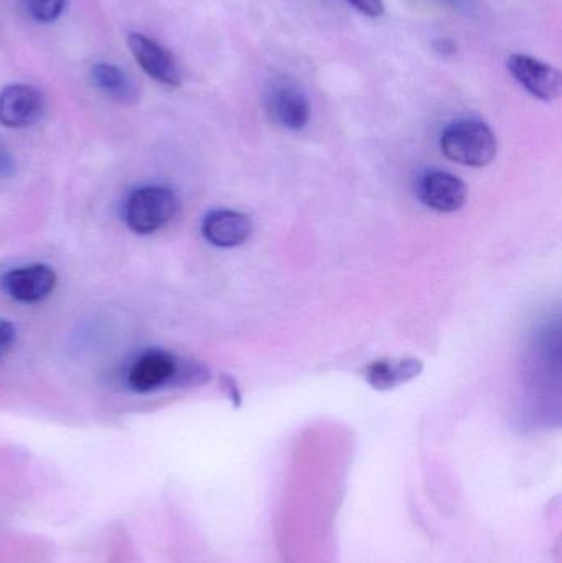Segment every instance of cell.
<instances>
[{
    "label": "cell",
    "instance_id": "cell-9",
    "mask_svg": "<svg viewBox=\"0 0 562 563\" xmlns=\"http://www.w3.org/2000/svg\"><path fill=\"white\" fill-rule=\"evenodd\" d=\"M419 197L426 207L439 213H454L467 201V187L448 172H431L419 181Z\"/></svg>",
    "mask_w": 562,
    "mask_h": 563
},
{
    "label": "cell",
    "instance_id": "cell-1",
    "mask_svg": "<svg viewBox=\"0 0 562 563\" xmlns=\"http://www.w3.org/2000/svg\"><path fill=\"white\" fill-rule=\"evenodd\" d=\"M441 148L449 161L465 167H485L497 157L498 144L492 129L477 119L452 122L441 135Z\"/></svg>",
    "mask_w": 562,
    "mask_h": 563
},
{
    "label": "cell",
    "instance_id": "cell-11",
    "mask_svg": "<svg viewBox=\"0 0 562 563\" xmlns=\"http://www.w3.org/2000/svg\"><path fill=\"white\" fill-rule=\"evenodd\" d=\"M421 371L422 363L416 357L379 360L366 367V380L373 389L389 390L415 379Z\"/></svg>",
    "mask_w": 562,
    "mask_h": 563
},
{
    "label": "cell",
    "instance_id": "cell-4",
    "mask_svg": "<svg viewBox=\"0 0 562 563\" xmlns=\"http://www.w3.org/2000/svg\"><path fill=\"white\" fill-rule=\"evenodd\" d=\"M507 68L511 76L540 101L553 102L560 98L562 78L554 66L533 56L515 53L508 56Z\"/></svg>",
    "mask_w": 562,
    "mask_h": 563
},
{
    "label": "cell",
    "instance_id": "cell-14",
    "mask_svg": "<svg viewBox=\"0 0 562 563\" xmlns=\"http://www.w3.org/2000/svg\"><path fill=\"white\" fill-rule=\"evenodd\" d=\"M15 338L16 331L13 324L0 318V360L12 350Z\"/></svg>",
    "mask_w": 562,
    "mask_h": 563
},
{
    "label": "cell",
    "instance_id": "cell-3",
    "mask_svg": "<svg viewBox=\"0 0 562 563\" xmlns=\"http://www.w3.org/2000/svg\"><path fill=\"white\" fill-rule=\"evenodd\" d=\"M128 46L145 75L170 88L181 85L180 66L164 45L144 33L134 32L128 36Z\"/></svg>",
    "mask_w": 562,
    "mask_h": 563
},
{
    "label": "cell",
    "instance_id": "cell-13",
    "mask_svg": "<svg viewBox=\"0 0 562 563\" xmlns=\"http://www.w3.org/2000/svg\"><path fill=\"white\" fill-rule=\"evenodd\" d=\"M30 15L40 23H52L62 15L66 0H25Z\"/></svg>",
    "mask_w": 562,
    "mask_h": 563
},
{
    "label": "cell",
    "instance_id": "cell-15",
    "mask_svg": "<svg viewBox=\"0 0 562 563\" xmlns=\"http://www.w3.org/2000/svg\"><path fill=\"white\" fill-rule=\"evenodd\" d=\"M353 7H355L359 12H362L363 15L372 16V19H376V16H382L385 13V5H383L382 0H349Z\"/></svg>",
    "mask_w": 562,
    "mask_h": 563
},
{
    "label": "cell",
    "instance_id": "cell-7",
    "mask_svg": "<svg viewBox=\"0 0 562 563\" xmlns=\"http://www.w3.org/2000/svg\"><path fill=\"white\" fill-rule=\"evenodd\" d=\"M56 282L58 276L46 264L16 267L3 274L0 279L3 291L20 303H38L45 300L55 290Z\"/></svg>",
    "mask_w": 562,
    "mask_h": 563
},
{
    "label": "cell",
    "instance_id": "cell-2",
    "mask_svg": "<svg viewBox=\"0 0 562 563\" xmlns=\"http://www.w3.org/2000/svg\"><path fill=\"white\" fill-rule=\"evenodd\" d=\"M178 211L174 191L165 187H142L129 195L124 220L132 233L147 236L167 227Z\"/></svg>",
    "mask_w": 562,
    "mask_h": 563
},
{
    "label": "cell",
    "instance_id": "cell-16",
    "mask_svg": "<svg viewBox=\"0 0 562 563\" xmlns=\"http://www.w3.org/2000/svg\"><path fill=\"white\" fill-rule=\"evenodd\" d=\"M223 386L224 390H228V394H230L231 399L233 400H240V394H238L236 386H234V380L231 379V377H223Z\"/></svg>",
    "mask_w": 562,
    "mask_h": 563
},
{
    "label": "cell",
    "instance_id": "cell-5",
    "mask_svg": "<svg viewBox=\"0 0 562 563\" xmlns=\"http://www.w3.org/2000/svg\"><path fill=\"white\" fill-rule=\"evenodd\" d=\"M43 111L45 99L35 86L16 82L0 91V124L3 128H30L42 119Z\"/></svg>",
    "mask_w": 562,
    "mask_h": 563
},
{
    "label": "cell",
    "instance_id": "cell-12",
    "mask_svg": "<svg viewBox=\"0 0 562 563\" xmlns=\"http://www.w3.org/2000/svg\"><path fill=\"white\" fill-rule=\"evenodd\" d=\"M91 81L102 95L119 104H134L139 99L137 86L131 76L111 63H96L91 68Z\"/></svg>",
    "mask_w": 562,
    "mask_h": 563
},
{
    "label": "cell",
    "instance_id": "cell-6",
    "mask_svg": "<svg viewBox=\"0 0 562 563\" xmlns=\"http://www.w3.org/2000/svg\"><path fill=\"white\" fill-rule=\"evenodd\" d=\"M266 109L273 121L290 131H300L309 122V99L299 86L287 79L274 81L267 88Z\"/></svg>",
    "mask_w": 562,
    "mask_h": 563
},
{
    "label": "cell",
    "instance_id": "cell-8",
    "mask_svg": "<svg viewBox=\"0 0 562 563\" xmlns=\"http://www.w3.org/2000/svg\"><path fill=\"white\" fill-rule=\"evenodd\" d=\"M178 360L164 350L145 351L129 371L128 383L134 393L147 394L165 386H174Z\"/></svg>",
    "mask_w": 562,
    "mask_h": 563
},
{
    "label": "cell",
    "instance_id": "cell-10",
    "mask_svg": "<svg viewBox=\"0 0 562 563\" xmlns=\"http://www.w3.org/2000/svg\"><path fill=\"white\" fill-rule=\"evenodd\" d=\"M201 233L217 247H236L246 243L253 233V223L246 214L231 210L211 211L205 217Z\"/></svg>",
    "mask_w": 562,
    "mask_h": 563
},
{
    "label": "cell",
    "instance_id": "cell-17",
    "mask_svg": "<svg viewBox=\"0 0 562 563\" xmlns=\"http://www.w3.org/2000/svg\"><path fill=\"white\" fill-rule=\"evenodd\" d=\"M445 2H449V3H459V0H445Z\"/></svg>",
    "mask_w": 562,
    "mask_h": 563
}]
</instances>
